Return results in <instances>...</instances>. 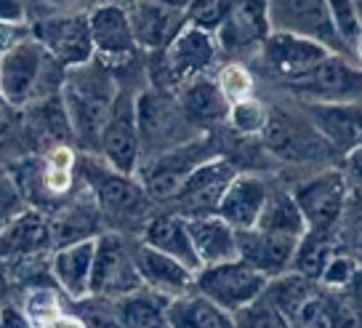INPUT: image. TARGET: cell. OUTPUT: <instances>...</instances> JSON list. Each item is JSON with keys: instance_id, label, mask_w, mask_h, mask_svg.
Segmentation results:
<instances>
[{"instance_id": "1", "label": "cell", "mask_w": 362, "mask_h": 328, "mask_svg": "<svg viewBox=\"0 0 362 328\" xmlns=\"http://www.w3.org/2000/svg\"><path fill=\"white\" fill-rule=\"evenodd\" d=\"M117 91L120 89L115 83L110 64H104L96 57L64 72L59 99L67 113L69 131L86 152H96L99 147V134H102V125L110 115Z\"/></svg>"}, {"instance_id": "2", "label": "cell", "mask_w": 362, "mask_h": 328, "mask_svg": "<svg viewBox=\"0 0 362 328\" xmlns=\"http://www.w3.org/2000/svg\"><path fill=\"white\" fill-rule=\"evenodd\" d=\"M67 69L27 33L0 57V102L13 110L51 99L62 91Z\"/></svg>"}, {"instance_id": "3", "label": "cell", "mask_w": 362, "mask_h": 328, "mask_svg": "<svg viewBox=\"0 0 362 328\" xmlns=\"http://www.w3.org/2000/svg\"><path fill=\"white\" fill-rule=\"evenodd\" d=\"M83 184L96 203L102 225L115 230H141L149 219V195L131 174H117L110 166H99V160L75 158Z\"/></svg>"}, {"instance_id": "4", "label": "cell", "mask_w": 362, "mask_h": 328, "mask_svg": "<svg viewBox=\"0 0 362 328\" xmlns=\"http://www.w3.org/2000/svg\"><path fill=\"white\" fill-rule=\"evenodd\" d=\"M216 59L218 45L214 35L184 24L181 33L163 51L149 54V86L176 94L187 80L208 75Z\"/></svg>"}, {"instance_id": "5", "label": "cell", "mask_w": 362, "mask_h": 328, "mask_svg": "<svg viewBox=\"0 0 362 328\" xmlns=\"http://www.w3.org/2000/svg\"><path fill=\"white\" fill-rule=\"evenodd\" d=\"M136 128H139V147L144 155H158L165 149H173L200 136L197 125L184 115L176 102V94L160 89H144L136 94ZM141 163V160H139Z\"/></svg>"}, {"instance_id": "6", "label": "cell", "mask_w": 362, "mask_h": 328, "mask_svg": "<svg viewBox=\"0 0 362 328\" xmlns=\"http://www.w3.org/2000/svg\"><path fill=\"white\" fill-rule=\"evenodd\" d=\"M144 288L134 259V246L120 232H99L93 240V267H90L88 296L120 299Z\"/></svg>"}, {"instance_id": "7", "label": "cell", "mask_w": 362, "mask_h": 328, "mask_svg": "<svg viewBox=\"0 0 362 328\" xmlns=\"http://www.w3.org/2000/svg\"><path fill=\"white\" fill-rule=\"evenodd\" d=\"M208 155V139L205 136H194L189 142H184L179 147L158 152L149 160L139 163V184L144 187V193L149 195V200H173L176 193L181 190V184L187 181V176L192 174Z\"/></svg>"}, {"instance_id": "8", "label": "cell", "mask_w": 362, "mask_h": 328, "mask_svg": "<svg viewBox=\"0 0 362 328\" xmlns=\"http://www.w3.org/2000/svg\"><path fill=\"white\" fill-rule=\"evenodd\" d=\"M267 278L248 267L243 259H229L221 264H211V267H200L194 272V291L208 296L211 302L226 310V312H238L250 302H256L264 288H267Z\"/></svg>"}, {"instance_id": "9", "label": "cell", "mask_w": 362, "mask_h": 328, "mask_svg": "<svg viewBox=\"0 0 362 328\" xmlns=\"http://www.w3.org/2000/svg\"><path fill=\"white\" fill-rule=\"evenodd\" d=\"M285 86L304 102H360L362 75L344 54H328L298 78L285 80Z\"/></svg>"}, {"instance_id": "10", "label": "cell", "mask_w": 362, "mask_h": 328, "mask_svg": "<svg viewBox=\"0 0 362 328\" xmlns=\"http://www.w3.org/2000/svg\"><path fill=\"white\" fill-rule=\"evenodd\" d=\"M296 205L304 216L306 230L315 232H333L336 222L341 219L344 208H346V198H349V181L346 174L339 169L320 171L309 179L298 181L293 190Z\"/></svg>"}, {"instance_id": "11", "label": "cell", "mask_w": 362, "mask_h": 328, "mask_svg": "<svg viewBox=\"0 0 362 328\" xmlns=\"http://www.w3.org/2000/svg\"><path fill=\"white\" fill-rule=\"evenodd\" d=\"M261 142L269 149V155L285 163H317L333 155V149L325 145V139L317 134L306 118L288 115L277 107L267 115Z\"/></svg>"}, {"instance_id": "12", "label": "cell", "mask_w": 362, "mask_h": 328, "mask_svg": "<svg viewBox=\"0 0 362 328\" xmlns=\"http://www.w3.org/2000/svg\"><path fill=\"white\" fill-rule=\"evenodd\" d=\"M102 163L110 166L117 174H131L136 176L141 147H139V128H136V96L117 91L110 115L99 134V147Z\"/></svg>"}, {"instance_id": "13", "label": "cell", "mask_w": 362, "mask_h": 328, "mask_svg": "<svg viewBox=\"0 0 362 328\" xmlns=\"http://www.w3.org/2000/svg\"><path fill=\"white\" fill-rule=\"evenodd\" d=\"M269 33L272 24L267 0H232L214 38L218 45V54L240 59L256 57Z\"/></svg>"}, {"instance_id": "14", "label": "cell", "mask_w": 362, "mask_h": 328, "mask_svg": "<svg viewBox=\"0 0 362 328\" xmlns=\"http://www.w3.org/2000/svg\"><path fill=\"white\" fill-rule=\"evenodd\" d=\"M30 35L64 69L86 64L93 59L88 16L86 13H57L30 24Z\"/></svg>"}, {"instance_id": "15", "label": "cell", "mask_w": 362, "mask_h": 328, "mask_svg": "<svg viewBox=\"0 0 362 328\" xmlns=\"http://www.w3.org/2000/svg\"><path fill=\"white\" fill-rule=\"evenodd\" d=\"M272 30L296 33L322 43L333 54H346L333 30L325 0H267Z\"/></svg>"}, {"instance_id": "16", "label": "cell", "mask_w": 362, "mask_h": 328, "mask_svg": "<svg viewBox=\"0 0 362 328\" xmlns=\"http://www.w3.org/2000/svg\"><path fill=\"white\" fill-rule=\"evenodd\" d=\"M238 166L232 160L221 158V155H211L205 158L197 169L187 176L176 193V203H179L181 216H208L216 214V205L224 195L226 184L235 179Z\"/></svg>"}, {"instance_id": "17", "label": "cell", "mask_w": 362, "mask_h": 328, "mask_svg": "<svg viewBox=\"0 0 362 328\" xmlns=\"http://www.w3.org/2000/svg\"><path fill=\"white\" fill-rule=\"evenodd\" d=\"M88 30L90 43H93V57L102 59L104 64L112 62H125L139 51L131 33V22H128V11L125 6L107 0L93 6L88 13Z\"/></svg>"}, {"instance_id": "18", "label": "cell", "mask_w": 362, "mask_h": 328, "mask_svg": "<svg viewBox=\"0 0 362 328\" xmlns=\"http://www.w3.org/2000/svg\"><path fill=\"white\" fill-rule=\"evenodd\" d=\"M328 54H333V51H328L325 45L312 40V38L283 33V30H272L259 48V57L264 59V64L283 80L298 78L301 72L315 67L317 62L325 59Z\"/></svg>"}, {"instance_id": "19", "label": "cell", "mask_w": 362, "mask_h": 328, "mask_svg": "<svg viewBox=\"0 0 362 328\" xmlns=\"http://www.w3.org/2000/svg\"><path fill=\"white\" fill-rule=\"evenodd\" d=\"M136 48H144L147 54L163 51L165 45L181 33L184 27V9L158 3V0H134L125 6Z\"/></svg>"}, {"instance_id": "20", "label": "cell", "mask_w": 362, "mask_h": 328, "mask_svg": "<svg viewBox=\"0 0 362 328\" xmlns=\"http://www.w3.org/2000/svg\"><path fill=\"white\" fill-rule=\"evenodd\" d=\"M306 120L333 152L360 149V102H304Z\"/></svg>"}, {"instance_id": "21", "label": "cell", "mask_w": 362, "mask_h": 328, "mask_svg": "<svg viewBox=\"0 0 362 328\" xmlns=\"http://www.w3.org/2000/svg\"><path fill=\"white\" fill-rule=\"evenodd\" d=\"M48 249H51L48 216L37 208H22L13 219L0 227V261L3 264L33 261Z\"/></svg>"}, {"instance_id": "22", "label": "cell", "mask_w": 362, "mask_h": 328, "mask_svg": "<svg viewBox=\"0 0 362 328\" xmlns=\"http://www.w3.org/2000/svg\"><path fill=\"white\" fill-rule=\"evenodd\" d=\"M296 243H298V238L264 232L259 227L238 230V259H243L259 275L272 281V278L291 270Z\"/></svg>"}, {"instance_id": "23", "label": "cell", "mask_w": 362, "mask_h": 328, "mask_svg": "<svg viewBox=\"0 0 362 328\" xmlns=\"http://www.w3.org/2000/svg\"><path fill=\"white\" fill-rule=\"evenodd\" d=\"M267 193H269V184L261 176L248 174V171H238L216 205V216H221L232 230H250V227H256Z\"/></svg>"}, {"instance_id": "24", "label": "cell", "mask_w": 362, "mask_h": 328, "mask_svg": "<svg viewBox=\"0 0 362 328\" xmlns=\"http://www.w3.org/2000/svg\"><path fill=\"white\" fill-rule=\"evenodd\" d=\"M134 259L139 267V275L144 281V288L155 291V294L173 299L194 288V272L184 267L181 261L170 259L160 251L144 246L141 240L134 246Z\"/></svg>"}, {"instance_id": "25", "label": "cell", "mask_w": 362, "mask_h": 328, "mask_svg": "<svg viewBox=\"0 0 362 328\" xmlns=\"http://www.w3.org/2000/svg\"><path fill=\"white\" fill-rule=\"evenodd\" d=\"M184 219H187V232L200 267L238 259V230H232L221 216L208 214L184 216Z\"/></svg>"}, {"instance_id": "26", "label": "cell", "mask_w": 362, "mask_h": 328, "mask_svg": "<svg viewBox=\"0 0 362 328\" xmlns=\"http://www.w3.org/2000/svg\"><path fill=\"white\" fill-rule=\"evenodd\" d=\"M139 240L149 246V249L165 254L170 259L181 261L184 267H189L192 272L200 270L197 256H194L192 240L187 232V219L181 214H155L149 216L144 227L139 230Z\"/></svg>"}, {"instance_id": "27", "label": "cell", "mask_w": 362, "mask_h": 328, "mask_svg": "<svg viewBox=\"0 0 362 328\" xmlns=\"http://www.w3.org/2000/svg\"><path fill=\"white\" fill-rule=\"evenodd\" d=\"M93 240L96 238L54 249V256H51L54 281L64 294H69L78 302H83L88 296L90 267H93Z\"/></svg>"}, {"instance_id": "28", "label": "cell", "mask_w": 362, "mask_h": 328, "mask_svg": "<svg viewBox=\"0 0 362 328\" xmlns=\"http://www.w3.org/2000/svg\"><path fill=\"white\" fill-rule=\"evenodd\" d=\"M165 328H235V315L192 288L165 302Z\"/></svg>"}, {"instance_id": "29", "label": "cell", "mask_w": 362, "mask_h": 328, "mask_svg": "<svg viewBox=\"0 0 362 328\" xmlns=\"http://www.w3.org/2000/svg\"><path fill=\"white\" fill-rule=\"evenodd\" d=\"M176 102L194 125L221 123L229 113V99L224 96V91L218 89L216 78H208V75L187 80L176 91Z\"/></svg>"}, {"instance_id": "30", "label": "cell", "mask_w": 362, "mask_h": 328, "mask_svg": "<svg viewBox=\"0 0 362 328\" xmlns=\"http://www.w3.org/2000/svg\"><path fill=\"white\" fill-rule=\"evenodd\" d=\"M102 232V216L96 211L93 198L75 200L72 205L48 216V235H51V249H62L69 243L90 240Z\"/></svg>"}, {"instance_id": "31", "label": "cell", "mask_w": 362, "mask_h": 328, "mask_svg": "<svg viewBox=\"0 0 362 328\" xmlns=\"http://www.w3.org/2000/svg\"><path fill=\"white\" fill-rule=\"evenodd\" d=\"M115 328H165V296L149 288H139L134 294L112 299Z\"/></svg>"}, {"instance_id": "32", "label": "cell", "mask_w": 362, "mask_h": 328, "mask_svg": "<svg viewBox=\"0 0 362 328\" xmlns=\"http://www.w3.org/2000/svg\"><path fill=\"white\" fill-rule=\"evenodd\" d=\"M24 113H27V131H33V136L37 139L40 147L57 149V147H64V142L72 139L67 113L62 107L59 94L51 96V99L33 104V107H27Z\"/></svg>"}, {"instance_id": "33", "label": "cell", "mask_w": 362, "mask_h": 328, "mask_svg": "<svg viewBox=\"0 0 362 328\" xmlns=\"http://www.w3.org/2000/svg\"><path fill=\"white\" fill-rule=\"evenodd\" d=\"M256 227L264 232H274V235H288V238H301L306 232V222L298 205H296L293 195L280 193V190H269L264 208H261Z\"/></svg>"}, {"instance_id": "34", "label": "cell", "mask_w": 362, "mask_h": 328, "mask_svg": "<svg viewBox=\"0 0 362 328\" xmlns=\"http://www.w3.org/2000/svg\"><path fill=\"white\" fill-rule=\"evenodd\" d=\"M336 240L333 232H315V230H306L304 235L298 238L293 251V264L291 270L304 275L309 281H320V275L325 270L333 256H336Z\"/></svg>"}, {"instance_id": "35", "label": "cell", "mask_w": 362, "mask_h": 328, "mask_svg": "<svg viewBox=\"0 0 362 328\" xmlns=\"http://www.w3.org/2000/svg\"><path fill=\"white\" fill-rule=\"evenodd\" d=\"M325 9H328L330 24L339 35L344 51L357 59L362 43V22L357 0H325Z\"/></svg>"}, {"instance_id": "36", "label": "cell", "mask_w": 362, "mask_h": 328, "mask_svg": "<svg viewBox=\"0 0 362 328\" xmlns=\"http://www.w3.org/2000/svg\"><path fill=\"white\" fill-rule=\"evenodd\" d=\"M267 115H269V107L261 104L259 99L253 96H245V99H238V102L229 104V113H226V120L229 125L243 136H261L264 125H267Z\"/></svg>"}, {"instance_id": "37", "label": "cell", "mask_w": 362, "mask_h": 328, "mask_svg": "<svg viewBox=\"0 0 362 328\" xmlns=\"http://www.w3.org/2000/svg\"><path fill=\"white\" fill-rule=\"evenodd\" d=\"M232 0H189L184 6V22L189 27H197V30H205V33L214 35L218 30L221 19L226 16V9H229Z\"/></svg>"}, {"instance_id": "38", "label": "cell", "mask_w": 362, "mask_h": 328, "mask_svg": "<svg viewBox=\"0 0 362 328\" xmlns=\"http://www.w3.org/2000/svg\"><path fill=\"white\" fill-rule=\"evenodd\" d=\"M235 328H291L274 307L259 296L256 302H250L248 307H243L235 312Z\"/></svg>"}, {"instance_id": "39", "label": "cell", "mask_w": 362, "mask_h": 328, "mask_svg": "<svg viewBox=\"0 0 362 328\" xmlns=\"http://www.w3.org/2000/svg\"><path fill=\"white\" fill-rule=\"evenodd\" d=\"M216 83H218V89L224 91V96L229 99V104L250 96V89H253L250 72L245 67H240V64H226V67L221 69V75L216 78Z\"/></svg>"}, {"instance_id": "40", "label": "cell", "mask_w": 362, "mask_h": 328, "mask_svg": "<svg viewBox=\"0 0 362 328\" xmlns=\"http://www.w3.org/2000/svg\"><path fill=\"white\" fill-rule=\"evenodd\" d=\"M62 312V305H59V296L54 288H35L30 299H27V312L24 315L33 320V326H37L45 317Z\"/></svg>"}, {"instance_id": "41", "label": "cell", "mask_w": 362, "mask_h": 328, "mask_svg": "<svg viewBox=\"0 0 362 328\" xmlns=\"http://www.w3.org/2000/svg\"><path fill=\"white\" fill-rule=\"evenodd\" d=\"M354 278H357V264H354L349 256L336 254V256L325 264V270L320 275V283L330 285V288H341V285H349Z\"/></svg>"}, {"instance_id": "42", "label": "cell", "mask_w": 362, "mask_h": 328, "mask_svg": "<svg viewBox=\"0 0 362 328\" xmlns=\"http://www.w3.org/2000/svg\"><path fill=\"white\" fill-rule=\"evenodd\" d=\"M22 208H24L22 193H19V187H16L13 176L0 174V227L6 225L8 219H13Z\"/></svg>"}, {"instance_id": "43", "label": "cell", "mask_w": 362, "mask_h": 328, "mask_svg": "<svg viewBox=\"0 0 362 328\" xmlns=\"http://www.w3.org/2000/svg\"><path fill=\"white\" fill-rule=\"evenodd\" d=\"M0 22L27 27V9L22 0H0Z\"/></svg>"}, {"instance_id": "44", "label": "cell", "mask_w": 362, "mask_h": 328, "mask_svg": "<svg viewBox=\"0 0 362 328\" xmlns=\"http://www.w3.org/2000/svg\"><path fill=\"white\" fill-rule=\"evenodd\" d=\"M27 33H30V24H27V27H13V24L0 22V57H3L16 40H22Z\"/></svg>"}, {"instance_id": "45", "label": "cell", "mask_w": 362, "mask_h": 328, "mask_svg": "<svg viewBox=\"0 0 362 328\" xmlns=\"http://www.w3.org/2000/svg\"><path fill=\"white\" fill-rule=\"evenodd\" d=\"M0 328H35L33 320L16 307H3L0 310Z\"/></svg>"}, {"instance_id": "46", "label": "cell", "mask_w": 362, "mask_h": 328, "mask_svg": "<svg viewBox=\"0 0 362 328\" xmlns=\"http://www.w3.org/2000/svg\"><path fill=\"white\" fill-rule=\"evenodd\" d=\"M35 328H86V323L80 320V317H72V315H64V312H57V315L45 317L40 320Z\"/></svg>"}, {"instance_id": "47", "label": "cell", "mask_w": 362, "mask_h": 328, "mask_svg": "<svg viewBox=\"0 0 362 328\" xmlns=\"http://www.w3.org/2000/svg\"><path fill=\"white\" fill-rule=\"evenodd\" d=\"M158 3H168V6H176V9H184L189 0H158Z\"/></svg>"}, {"instance_id": "48", "label": "cell", "mask_w": 362, "mask_h": 328, "mask_svg": "<svg viewBox=\"0 0 362 328\" xmlns=\"http://www.w3.org/2000/svg\"><path fill=\"white\" fill-rule=\"evenodd\" d=\"M45 3H51V6H69V3H78V0H45Z\"/></svg>"}]
</instances>
